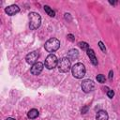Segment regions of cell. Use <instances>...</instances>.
I'll return each instance as SVG.
<instances>
[{
	"label": "cell",
	"mask_w": 120,
	"mask_h": 120,
	"mask_svg": "<svg viewBox=\"0 0 120 120\" xmlns=\"http://www.w3.org/2000/svg\"><path fill=\"white\" fill-rule=\"evenodd\" d=\"M79 57V52L76 49H70L68 52V58L71 61V60H76Z\"/></svg>",
	"instance_id": "obj_10"
},
{
	"label": "cell",
	"mask_w": 120,
	"mask_h": 120,
	"mask_svg": "<svg viewBox=\"0 0 120 120\" xmlns=\"http://www.w3.org/2000/svg\"><path fill=\"white\" fill-rule=\"evenodd\" d=\"M27 116H28V118H30V119H35V118H37V117L38 116V111L37 109H32V110H30V111L28 112Z\"/></svg>",
	"instance_id": "obj_13"
},
{
	"label": "cell",
	"mask_w": 120,
	"mask_h": 120,
	"mask_svg": "<svg viewBox=\"0 0 120 120\" xmlns=\"http://www.w3.org/2000/svg\"><path fill=\"white\" fill-rule=\"evenodd\" d=\"M86 111H87V107H84V108L82 110V113H85Z\"/></svg>",
	"instance_id": "obj_21"
},
{
	"label": "cell",
	"mask_w": 120,
	"mask_h": 120,
	"mask_svg": "<svg viewBox=\"0 0 120 120\" xmlns=\"http://www.w3.org/2000/svg\"><path fill=\"white\" fill-rule=\"evenodd\" d=\"M72 75L77 79H82L85 75V67L82 63H76L71 68Z\"/></svg>",
	"instance_id": "obj_2"
},
{
	"label": "cell",
	"mask_w": 120,
	"mask_h": 120,
	"mask_svg": "<svg viewBox=\"0 0 120 120\" xmlns=\"http://www.w3.org/2000/svg\"><path fill=\"white\" fill-rule=\"evenodd\" d=\"M68 38L70 41H73V40L75 39V38H74V36H73L72 34H68Z\"/></svg>",
	"instance_id": "obj_19"
},
{
	"label": "cell",
	"mask_w": 120,
	"mask_h": 120,
	"mask_svg": "<svg viewBox=\"0 0 120 120\" xmlns=\"http://www.w3.org/2000/svg\"><path fill=\"white\" fill-rule=\"evenodd\" d=\"M109 118V115H108V112L104 110H100L98 112L97 115H96V119L97 120H108Z\"/></svg>",
	"instance_id": "obj_11"
},
{
	"label": "cell",
	"mask_w": 120,
	"mask_h": 120,
	"mask_svg": "<svg viewBox=\"0 0 120 120\" xmlns=\"http://www.w3.org/2000/svg\"><path fill=\"white\" fill-rule=\"evenodd\" d=\"M112 77H113V72H112V70H110V72H109V79L112 80Z\"/></svg>",
	"instance_id": "obj_20"
},
{
	"label": "cell",
	"mask_w": 120,
	"mask_h": 120,
	"mask_svg": "<svg viewBox=\"0 0 120 120\" xmlns=\"http://www.w3.org/2000/svg\"><path fill=\"white\" fill-rule=\"evenodd\" d=\"M44 10H45V12H46L49 16H51V17H54V16H55V12H54L49 6H44Z\"/></svg>",
	"instance_id": "obj_14"
},
{
	"label": "cell",
	"mask_w": 120,
	"mask_h": 120,
	"mask_svg": "<svg viewBox=\"0 0 120 120\" xmlns=\"http://www.w3.org/2000/svg\"><path fill=\"white\" fill-rule=\"evenodd\" d=\"M58 69L60 72H68V70L71 68V64H70V60L68 58V57H64V58H61L59 61H58Z\"/></svg>",
	"instance_id": "obj_4"
},
{
	"label": "cell",
	"mask_w": 120,
	"mask_h": 120,
	"mask_svg": "<svg viewBox=\"0 0 120 120\" xmlns=\"http://www.w3.org/2000/svg\"><path fill=\"white\" fill-rule=\"evenodd\" d=\"M45 50L49 52H53L55 51H57L60 47V41L59 39L55 38H52L50 39H48L46 42H45Z\"/></svg>",
	"instance_id": "obj_3"
},
{
	"label": "cell",
	"mask_w": 120,
	"mask_h": 120,
	"mask_svg": "<svg viewBox=\"0 0 120 120\" xmlns=\"http://www.w3.org/2000/svg\"><path fill=\"white\" fill-rule=\"evenodd\" d=\"M6 120H15L14 118H11V117H8V118H7Z\"/></svg>",
	"instance_id": "obj_22"
},
{
	"label": "cell",
	"mask_w": 120,
	"mask_h": 120,
	"mask_svg": "<svg viewBox=\"0 0 120 120\" xmlns=\"http://www.w3.org/2000/svg\"><path fill=\"white\" fill-rule=\"evenodd\" d=\"M43 69V64L41 62H37L35 63L32 68H31V73L33 75H38Z\"/></svg>",
	"instance_id": "obj_8"
},
{
	"label": "cell",
	"mask_w": 120,
	"mask_h": 120,
	"mask_svg": "<svg viewBox=\"0 0 120 120\" xmlns=\"http://www.w3.org/2000/svg\"><path fill=\"white\" fill-rule=\"evenodd\" d=\"M38 56H39L38 52L34 51V52H29V53L25 56V60H26V62H27L28 64H32V65H34L35 63H37Z\"/></svg>",
	"instance_id": "obj_7"
},
{
	"label": "cell",
	"mask_w": 120,
	"mask_h": 120,
	"mask_svg": "<svg viewBox=\"0 0 120 120\" xmlns=\"http://www.w3.org/2000/svg\"><path fill=\"white\" fill-rule=\"evenodd\" d=\"M81 87H82V90L84 93H89V92L93 91V89L95 88V83L92 80L85 79V80L82 81V82L81 84Z\"/></svg>",
	"instance_id": "obj_6"
},
{
	"label": "cell",
	"mask_w": 120,
	"mask_h": 120,
	"mask_svg": "<svg viewBox=\"0 0 120 120\" xmlns=\"http://www.w3.org/2000/svg\"><path fill=\"white\" fill-rule=\"evenodd\" d=\"M57 65H58V59H57L56 55H54L52 53L49 54L45 60V68H47L48 69H52Z\"/></svg>",
	"instance_id": "obj_5"
},
{
	"label": "cell",
	"mask_w": 120,
	"mask_h": 120,
	"mask_svg": "<svg viewBox=\"0 0 120 120\" xmlns=\"http://www.w3.org/2000/svg\"><path fill=\"white\" fill-rule=\"evenodd\" d=\"M19 11H20V8L17 5H11L5 8V12L9 16H13V15L17 14Z\"/></svg>",
	"instance_id": "obj_9"
},
{
	"label": "cell",
	"mask_w": 120,
	"mask_h": 120,
	"mask_svg": "<svg viewBox=\"0 0 120 120\" xmlns=\"http://www.w3.org/2000/svg\"><path fill=\"white\" fill-rule=\"evenodd\" d=\"M98 46H99V48L101 49V51H102L103 52H106V48H105V46H104V44H103L102 41H99V42H98Z\"/></svg>",
	"instance_id": "obj_17"
},
{
	"label": "cell",
	"mask_w": 120,
	"mask_h": 120,
	"mask_svg": "<svg viewBox=\"0 0 120 120\" xmlns=\"http://www.w3.org/2000/svg\"><path fill=\"white\" fill-rule=\"evenodd\" d=\"M97 80H98V82H101V83H103V82H105V76L104 75H102V74H98V76H97Z\"/></svg>",
	"instance_id": "obj_16"
},
{
	"label": "cell",
	"mask_w": 120,
	"mask_h": 120,
	"mask_svg": "<svg viewBox=\"0 0 120 120\" xmlns=\"http://www.w3.org/2000/svg\"><path fill=\"white\" fill-rule=\"evenodd\" d=\"M86 52H87L88 57L90 58V61L92 62V64H93L94 66H97V65H98V59H97V57H96V55H95L94 51H93L92 49H89Z\"/></svg>",
	"instance_id": "obj_12"
},
{
	"label": "cell",
	"mask_w": 120,
	"mask_h": 120,
	"mask_svg": "<svg viewBox=\"0 0 120 120\" xmlns=\"http://www.w3.org/2000/svg\"><path fill=\"white\" fill-rule=\"evenodd\" d=\"M107 96H108L110 98H112L113 96H114V92H113L112 90H108V91H107Z\"/></svg>",
	"instance_id": "obj_18"
},
{
	"label": "cell",
	"mask_w": 120,
	"mask_h": 120,
	"mask_svg": "<svg viewBox=\"0 0 120 120\" xmlns=\"http://www.w3.org/2000/svg\"><path fill=\"white\" fill-rule=\"evenodd\" d=\"M79 46H80V48L81 49H82L83 51H88L89 50V45H88V43H86V42H84V41H81V42H79Z\"/></svg>",
	"instance_id": "obj_15"
},
{
	"label": "cell",
	"mask_w": 120,
	"mask_h": 120,
	"mask_svg": "<svg viewBox=\"0 0 120 120\" xmlns=\"http://www.w3.org/2000/svg\"><path fill=\"white\" fill-rule=\"evenodd\" d=\"M41 24V17L37 12H30L29 14V27L31 30L38 29Z\"/></svg>",
	"instance_id": "obj_1"
}]
</instances>
